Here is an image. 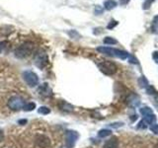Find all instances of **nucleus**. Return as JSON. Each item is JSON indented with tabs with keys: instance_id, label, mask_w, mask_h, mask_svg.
Segmentation results:
<instances>
[{
	"instance_id": "21",
	"label": "nucleus",
	"mask_w": 158,
	"mask_h": 148,
	"mask_svg": "<svg viewBox=\"0 0 158 148\" xmlns=\"http://www.w3.org/2000/svg\"><path fill=\"white\" fill-rule=\"evenodd\" d=\"M146 127H147V125H146V122L144 121H141L139 123H138V128H143V130H144V128H146Z\"/></svg>"
},
{
	"instance_id": "26",
	"label": "nucleus",
	"mask_w": 158,
	"mask_h": 148,
	"mask_svg": "<svg viewBox=\"0 0 158 148\" xmlns=\"http://www.w3.org/2000/svg\"><path fill=\"white\" fill-rule=\"evenodd\" d=\"M18 122L20 123V125H23V123H26V122H27V121H26V120H22V121H19Z\"/></svg>"
},
{
	"instance_id": "2",
	"label": "nucleus",
	"mask_w": 158,
	"mask_h": 148,
	"mask_svg": "<svg viewBox=\"0 0 158 148\" xmlns=\"http://www.w3.org/2000/svg\"><path fill=\"white\" fill-rule=\"evenodd\" d=\"M33 51H34V43L31 42H26L15 48L14 56L19 59H23L31 56Z\"/></svg>"
},
{
	"instance_id": "5",
	"label": "nucleus",
	"mask_w": 158,
	"mask_h": 148,
	"mask_svg": "<svg viewBox=\"0 0 158 148\" xmlns=\"http://www.w3.org/2000/svg\"><path fill=\"white\" fill-rule=\"evenodd\" d=\"M23 78L25 82L28 84L30 87H36L39 84V77L35 72L33 71H24L23 72Z\"/></svg>"
},
{
	"instance_id": "8",
	"label": "nucleus",
	"mask_w": 158,
	"mask_h": 148,
	"mask_svg": "<svg viewBox=\"0 0 158 148\" xmlns=\"http://www.w3.org/2000/svg\"><path fill=\"white\" fill-rule=\"evenodd\" d=\"M36 144L40 148H48L51 145V140L49 138L44 134H39L36 137Z\"/></svg>"
},
{
	"instance_id": "16",
	"label": "nucleus",
	"mask_w": 158,
	"mask_h": 148,
	"mask_svg": "<svg viewBox=\"0 0 158 148\" xmlns=\"http://www.w3.org/2000/svg\"><path fill=\"white\" fill-rule=\"evenodd\" d=\"M38 113L44 116V115H48V113H51V110H49L48 107H40L38 109Z\"/></svg>"
},
{
	"instance_id": "17",
	"label": "nucleus",
	"mask_w": 158,
	"mask_h": 148,
	"mask_svg": "<svg viewBox=\"0 0 158 148\" xmlns=\"http://www.w3.org/2000/svg\"><path fill=\"white\" fill-rule=\"evenodd\" d=\"M117 43H118L117 39H115L112 37H106L104 39V43L105 44H116Z\"/></svg>"
},
{
	"instance_id": "25",
	"label": "nucleus",
	"mask_w": 158,
	"mask_h": 148,
	"mask_svg": "<svg viewBox=\"0 0 158 148\" xmlns=\"http://www.w3.org/2000/svg\"><path fill=\"white\" fill-rule=\"evenodd\" d=\"M128 1H130V0H121V4L122 5H125V4L128 3Z\"/></svg>"
},
{
	"instance_id": "23",
	"label": "nucleus",
	"mask_w": 158,
	"mask_h": 148,
	"mask_svg": "<svg viewBox=\"0 0 158 148\" xmlns=\"http://www.w3.org/2000/svg\"><path fill=\"white\" fill-rule=\"evenodd\" d=\"M103 12V10L101 9V8H99V6H97L96 7V11H95V13L98 15V13H102Z\"/></svg>"
},
{
	"instance_id": "13",
	"label": "nucleus",
	"mask_w": 158,
	"mask_h": 148,
	"mask_svg": "<svg viewBox=\"0 0 158 148\" xmlns=\"http://www.w3.org/2000/svg\"><path fill=\"white\" fill-rule=\"evenodd\" d=\"M9 48V43L4 41V42H1L0 43V54L3 53V52H6Z\"/></svg>"
},
{
	"instance_id": "9",
	"label": "nucleus",
	"mask_w": 158,
	"mask_h": 148,
	"mask_svg": "<svg viewBox=\"0 0 158 148\" xmlns=\"http://www.w3.org/2000/svg\"><path fill=\"white\" fill-rule=\"evenodd\" d=\"M118 140L116 136H113L109 140H107L105 144H104V148H118Z\"/></svg>"
},
{
	"instance_id": "1",
	"label": "nucleus",
	"mask_w": 158,
	"mask_h": 148,
	"mask_svg": "<svg viewBox=\"0 0 158 148\" xmlns=\"http://www.w3.org/2000/svg\"><path fill=\"white\" fill-rule=\"evenodd\" d=\"M97 51L103 54H106V56L118 57L121 59H127V58H130V56H131L130 53L125 51H121V49L113 48V47H97Z\"/></svg>"
},
{
	"instance_id": "19",
	"label": "nucleus",
	"mask_w": 158,
	"mask_h": 148,
	"mask_svg": "<svg viewBox=\"0 0 158 148\" xmlns=\"http://www.w3.org/2000/svg\"><path fill=\"white\" fill-rule=\"evenodd\" d=\"M150 130L156 133V134H158V125L157 123H152V125H150Z\"/></svg>"
},
{
	"instance_id": "24",
	"label": "nucleus",
	"mask_w": 158,
	"mask_h": 148,
	"mask_svg": "<svg viewBox=\"0 0 158 148\" xmlns=\"http://www.w3.org/2000/svg\"><path fill=\"white\" fill-rule=\"evenodd\" d=\"M3 139H4V134H3V132L0 130V142L3 141Z\"/></svg>"
},
{
	"instance_id": "14",
	"label": "nucleus",
	"mask_w": 158,
	"mask_h": 148,
	"mask_svg": "<svg viewBox=\"0 0 158 148\" xmlns=\"http://www.w3.org/2000/svg\"><path fill=\"white\" fill-rule=\"evenodd\" d=\"M111 133H112V131L110 130H101L98 132V136L101 138H105L109 135H111Z\"/></svg>"
},
{
	"instance_id": "7",
	"label": "nucleus",
	"mask_w": 158,
	"mask_h": 148,
	"mask_svg": "<svg viewBox=\"0 0 158 148\" xmlns=\"http://www.w3.org/2000/svg\"><path fill=\"white\" fill-rule=\"evenodd\" d=\"M48 63V58L46 52H40L35 58V65L40 69L44 68Z\"/></svg>"
},
{
	"instance_id": "3",
	"label": "nucleus",
	"mask_w": 158,
	"mask_h": 148,
	"mask_svg": "<svg viewBox=\"0 0 158 148\" xmlns=\"http://www.w3.org/2000/svg\"><path fill=\"white\" fill-rule=\"evenodd\" d=\"M98 67L101 70V72L106 74V75H113V74H115L118 70V67L116 64L108 60H104L100 62L98 64Z\"/></svg>"
},
{
	"instance_id": "12",
	"label": "nucleus",
	"mask_w": 158,
	"mask_h": 148,
	"mask_svg": "<svg viewBox=\"0 0 158 148\" xmlns=\"http://www.w3.org/2000/svg\"><path fill=\"white\" fill-rule=\"evenodd\" d=\"M140 113L144 117V116H148V115H151V113H153V111L152 109L149 108V107H142L140 110H139Z\"/></svg>"
},
{
	"instance_id": "18",
	"label": "nucleus",
	"mask_w": 158,
	"mask_h": 148,
	"mask_svg": "<svg viewBox=\"0 0 158 148\" xmlns=\"http://www.w3.org/2000/svg\"><path fill=\"white\" fill-rule=\"evenodd\" d=\"M118 23L117 22V21H115V20H111L110 21V23L108 24V26H107V29H109V30H111V29H113V28H115L117 25H118Z\"/></svg>"
},
{
	"instance_id": "20",
	"label": "nucleus",
	"mask_w": 158,
	"mask_h": 148,
	"mask_svg": "<svg viewBox=\"0 0 158 148\" xmlns=\"http://www.w3.org/2000/svg\"><path fill=\"white\" fill-rule=\"evenodd\" d=\"M153 1H154V0H146L144 5H143V9H148V8H149L151 6V4H152Z\"/></svg>"
},
{
	"instance_id": "27",
	"label": "nucleus",
	"mask_w": 158,
	"mask_h": 148,
	"mask_svg": "<svg viewBox=\"0 0 158 148\" xmlns=\"http://www.w3.org/2000/svg\"><path fill=\"white\" fill-rule=\"evenodd\" d=\"M156 148H158V143H157V144H156Z\"/></svg>"
},
{
	"instance_id": "22",
	"label": "nucleus",
	"mask_w": 158,
	"mask_h": 148,
	"mask_svg": "<svg viewBox=\"0 0 158 148\" xmlns=\"http://www.w3.org/2000/svg\"><path fill=\"white\" fill-rule=\"evenodd\" d=\"M153 59L158 63V51H154L153 52Z\"/></svg>"
},
{
	"instance_id": "11",
	"label": "nucleus",
	"mask_w": 158,
	"mask_h": 148,
	"mask_svg": "<svg viewBox=\"0 0 158 148\" xmlns=\"http://www.w3.org/2000/svg\"><path fill=\"white\" fill-rule=\"evenodd\" d=\"M117 5L118 3L115 0H106V1L104 2V7H105L106 10H112L114 8H116Z\"/></svg>"
},
{
	"instance_id": "6",
	"label": "nucleus",
	"mask_w": 158,
	"mask_h": 148,
	"mask_svg": "<svg viewBox=\"0 0 158 148\" xmlns=\"http://www.w3.org/2000/svg\"><path fill=\"white\" fill-rule=\"evenodd\" d=\"M78 139V133L74 130H68L65 131V142L68 148H73Z\"/></svg>"
},
{
	"instance_id": "4",
	"label": "nucleus",
	"mask_w": 158,
	"mask_h": 148,
	"mask_svg": "<svg viewBox=\"0 0 158 148\" xmlns=\"http://www.w3.org/2000/svg\"><path fill=\"white\" fill-rule=\"evenodd\" d=\"M25 106V100L20 96H14L9 99L8 107L12 111H20Z\"/></svg>"
},
{
	"instance_id": "15",
	"label": "nucleus",
	"mask_w": 158,
	"mask_h": 148,
	"mask_svg": "<svg viewBox=\"0 0 158 148\" xmlns=\"http://www.w3.org/2000/svg\"><path fill=\"white\" fill-rule=\"evenodd\" d=\"M24 111L25 112H31V111H34L35 109H36V104L35 103H29V104H25V106H24Z\"/></svg>"
},
{
	"instance_id": "10",
	"label": "nucleus",
	"mask_w": 158,
	"mask_h": 148,
	"mask_svg": "<svg viewBox=\"0 0 158 148\" xmlns=\"http://www.w3.org/2000/svg\"><path fill=\"white\" fill-rule=\"evenodd\" d=\"M59 109H60L61 111L70 113L73 111V106H71L70 104L66 103L65 101H61L60 103H59Z\"/></svg>"
}]
</instances>
